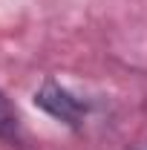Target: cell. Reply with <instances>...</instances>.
Instances as JSON below:
<instances>
[{"label":"cell","mask_w":147,"mask_h":150,"mask_svg":"<svg viewBox=\"0 0 147 150\" xmlns=\"http://www.w3.org/2000/svg\"><path fill=\"white\" fill-rule=\"evenodd\" d=\"M35 104L43 112H49L55 121L66 124V127H81L84 118L90 115V101L78 98L75 93H69L64 84H58L55 78H46L35 93Z\"/></svg>","instance_id":"1"},{"label":"cell","mask_w":147,"mask_h":150,"mask_svg":"<svg viewBox=\"0 0 147 150\" xmlns=\"http://www.w3.org/2000/svg\"><path fill=\"white\" fill-rule=\"evenodd\" d=\"M20 115L15 110V104L6 98V95L0 93V142H6V144H20Z\"/></svg>","instance_id":"2"},{"label":"cell","mask_w":147,"mask_h":150,"mask_svg":"<svg viewBox=\"0 0 147 150\" xmlns=\"http://www.w3.org/2000/svg\"><path fill=\"white\" fill-rule=\"evenodd\" d=\"M127 150H147V139H141V142H136V144H130Z\"/></svg>","instance_id":"3"}]
</instances>
